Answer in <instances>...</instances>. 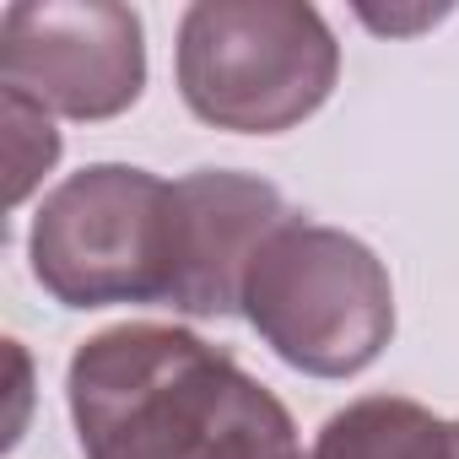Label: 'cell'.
<instances>
[{"mask_svg": "<svg viewBox=\"0 0 459 459\" xmlns=\"http://www.w3.org/2000/svg\"><path fill=\"white\" fill-rule=\"evenodd\" d=\"M82 459H308L292 411L184 325H108L65 373Z\"/></svg>", "mask_w": 459, "mask_h": 459, "instance_id": "cell-1", "label": "cell"}, {"mask_svg": "<svg viewBox=\"0 0 459 459\" xmlns=\"http://www.w3.org/2000/svg\"><path fill=\"white\" fill-rule=\"evenodd\" d=\"M178 98L233 135H281L314 119L341 82V44L303 0H195L173 44Z\"/></svg>", "mask_w": 459, "mask_h": 459, "instance_id": "cell-2", "label": "cell"}, {"mask_svg": "<svg viewBox=\"0 0 459 459\" xmlns=\"http://www.w3.org/2000/svg\"><path fill=\"white\" fill-rule=\"evenodd\" d=\"M0 130H6V200L22 205L60 162V130L55 114H44L33 98L0 87Z\"/></svg>", "mask_w": 459, "mask_h": 459, "instance_id": "cell-8", "label": "cell"}, {"mask_svg": "<svg viewBox=\"0 0 459 459\" xmlns=\"http://www.w3.org/2000/svg\"><path fill=\"white\" fill-rule=\"evenodd\" d=\"M0 87L55 119H119L146 92V28L119 0H17L0 12Z\"/></svg>", "mask_w": 459, "mask_h": 459, "instance_id": "cell-5", "label": "cell"}, {"mask_svg": "<svg viewBox=\"0 0 459 459\" xmlns=\"http://www.w3.org/2000/svg\"><path fill=\"white\" fill-rule=\"evenodd\" d=\"M244 319L287 368L357 378L394 341V281L357 233L298 211L244 276Z\"/></svg>", "mask_w": 459, "mask_h": 459, "instance_id": "cell-3", "label": "cell"}, {"mask_svg": "<svg viewBox=\"0 0 459 459\" xmlns=\"http://www.w3.org/2000/svg\"><path fill=\"white\" fill-rule=\"evenodd\" d=\"M454 459H459V421H454Z\"/></svg>", "mask_w": 459, "mask_h": 459, "instance_id": "cell-9", "label": "cell"}, {"mask_svg": "<svg viewBox=\"0 0 459 459\" xmlns=\"http://www.w3.org/2000/svg\"><path fill=\"white\" fill-rule=\"evenodd\" d=\"M308 459H454V421L405 394H362L319 427Z\"/></svg>", "mask_w": 459, "mask_h": 459, "instance_id": "cell-7", "label": "cell"}, {"mask_svg": "<svg viewBox=\"0 0 459 459\" xmlns=\"http://www.w3.org/2000/svg\"><path fill=\"white\" fill-rule=\"evenodd\" d=\"M28 260L33 281L60 308H168L178 265L173 178L130 162H87L65 173L33 211Z\"/></svg>", "mask_w": 459, "mask_h": 459, "instance_id": "cell-4", "label": "cell"}, {"mask_svg": "<svg viewBox=\"0 0 459 459\" xmlns=\"http://www.w3.org/2000/svg\"><path fill=\"white\" fill-rule=\"evenodd\" d=\"M178 200V265H173V314L227 319L244 314V276L260 244L287 216V195L244 168H195L173 178Z\"/></svg>", "mask_w": 459, "mask_h": 459, "instance_id": "cell-6", "label": "cell"}]
</instances>
